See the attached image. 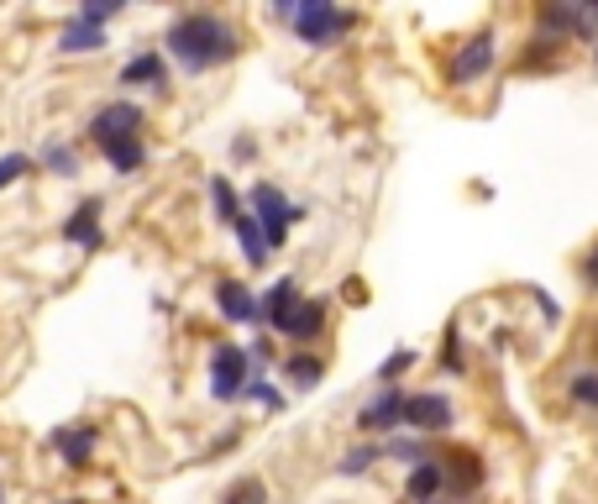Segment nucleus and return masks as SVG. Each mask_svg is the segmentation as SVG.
<instances>
[{"label":"nucleus","mask_w":598,"mask_h":504,"mask_svg":"<svg viewBox=\"0 0 598 504\" xmlns=\"http://www.w3.org/2000/svg\"><path fill=\"white\" fill-rule=\"evenodd\" d=\"M63 242H74V247H100V200L74 206V216L63 221Z\"/></svg>","instance_id":"nucleus-13"},{"label":"nucleus","mask_w":598,"mask_h":504,"mask_svg":"<svg viewBox=\"0 0 598 504\" xmlns=\"http://www.w3.org/2000/svg\"><path fill=\"white\" fill-rule=\"evenodd\" d=\"M42 163H48V169H53L59 179H74V174H79V158H74V148H63V143H48V148H42Z\"/></svg>","instance_id":"nucleus-25"},{"label":"nucleus","mask_w":598,"mask_h":504,"mask_svg":"<svg viewBox=\"0 0 598 504\" xmlns=\"http://www.w3.org/2000/svg\"><path fill=\"white\" fill-rule=\"evenodd\" d=\"M215 310L232 321V327H258V295L237 284V279H221L215 284Z\"/></svg>","instance_id":"nucleus-10"},{"label":"nucleus","mask_w":598,"mask_h":504,"mask_svg":"<svg viewBox=\"0 0 598 504\" xmlns=\"http://www.w3.org/2000/svg\"><path fill=\"white\" fill-rule=\"evenodd\" d=\"M126 137H142V106L132 100H111L90 116V143L95 148H111V143H126Z\"/></svg>","instance_id":"nucleus-5"},{"label":"nucleus","mask_w":598,"mask_h":504,"mask_svg":"<svg viewBox=\"0 0 598 504\" xmlns=\"http://www.w3.org/2000/svg\"><path fill=\"white\" fill-rule=\"evenodd\" d=\"M163 48L174 53V63H179V69H189V74H205V69H221V63L237 59L241 37H237V27H232V22H221L215 11H189V16H179V22L169 27Z\"/></svg>","instance_id":"nucleus-1"},{"label":"nucleus","mask_w":598,"mask_h":504,"mask_svg":"<svg viewBox=\"0 0 598 504\" xmlns=\"http://www.w3.org/2000/svg\"><path fill=\"white\" fill-rule=\"evenodd\" d=\"M441 489H447V463H441V457H420L415 468H410V478H404L410 504H436Z\"/></svg>","instance_id":"nucleus-11"},{"label":"nucleus","mask_w":598,"mask_h":504,"mask_svg":"<svg viewBox=\"0 0 598 504\" xmlns=\"http://www.w3.org/2000/svg\"><path fill=\"white\" fill-rule=\"evenodd\" d=\"M247 206H252V221L263 226V237H269V247H284L289 242V226L295 221H304V206H295L278 184H252V195H247Z\"/></svg>","instance_id":"nucleus-2"},{"label":"nucleus","mask_w":598,"mask_h":504,"mask_svg":"<svg viewBox=\"0 0 598 504\" xmlns=\"http://www.w3.org/2000/svg\"><path fill=\"white\" fill-rule=\"evenodd\" d=\"M210 206H215V221H226V226H237L241 216H247V210H241V200H237V189H232V179H226V174H215V179H210Z\"/></svg>","instance_id":"nucleus-19"},{"label":"nucleus","mask_w":598,"mask_h":504,"mask_svg":"<svg viewBox=\"0 0 598 504\" xmlns=\"http://www.w3.org/2000/svg\"><path fill=\"white\" fill-rule=\"evenodd\" d=\"M594 59H598V42H594Z\"/></svg>","instance_id":"nucleus-33"},{"label":"nucleus","mask_w":598,"mask_h":504,"mask_svg":"<svg viewBox=\"0 0 598 504\" xmlns=\"http://www.w3.org/2000/svg\"><path fill=\"white\" fill-rule=\"evenodd\" d=\"M232 158H252V137H237V143H232Z\"/></svg>","instance_id":"nucleus-32"},{"label":"nucleus","mask_w":598,"mask_h":504,"mask_svg":"<svg viewBox=\"0 0 598 504\" xmlns=\"http://www.w3.org/2000/svg\"><path fill=\"white\" fill-rule=\"evenodd\" d=\"M237 242H241V258H247L252 268H263L273 258V247H269V237H263V226L252 221V210L237 221Z\"/></svg>","instance_id":"nucleus-17"},{"label":"nucleus","mask_w":598,"mask_h":504,"mask_svg":"<svg viewBox=\"0 0 598 504\" xmlns=\"http://www.w3.org/2000/svg\"><path fill=\"white\" fill-rule=\"evenodd\" d=\"M404 399H410L404 389L384 384V389H378V394H373V399H367V405L358 410V426L367 431V437H378V431H384V442H389L394 426H404Z\"/></svg>","instance_id":"nucleus-7"},{"label":"nucleus","mask_w":598,"mask_h":504,"mask_svg":"<svg viewBox=\"0 0 598 504\" xmlns=\"http://www.w3.org/2000/svg\"><path fill=\"white\" fill-rule=\"evenodd\" d=\"M447 463H457V468H447V483H451V489H478V483H483L478 452H457V457H447Z\"/></svg>","instance_id":"nucleus-22"},{"label":"nucleus","mask_w":598,"mask_h":504,"mask_svg":"<svg viewBox=\"0 0 598 504\" xmlns=\"http://www.w3.org/2000/svg\"><path fill=\"white\" fill-rule=\"evenodd\" d=\"M241 399H258L263 410H284V394H278V389H273L263 373H252V384H247V394H241Z\"/></svg>","instance_id":"nucleus-27"},{"label":"nucleus","mask_w":598,"mask_h":504,"mask_svg":"<svg viewBox=\"0 0 598 504\" xmlns=\"http://www.w3.org/2000/svg\"><path fill=\"white\" fill-rule=\"evenodd\" d=\"M321 327H326V299H299L295 321H289V342H315L321 336Z\"/></svg>","instance_id":"nucleus-16"},{"label":"nucleus","mask_w":598,"mask_h":504,"mask_svg":"<svg viewBox=\"0 0 598 504\" xmlns=\"http://www.w3.org/2000/svg\"><path fill=\"white\" fill-rule=\"evenodd\" d=\"M384 457H404V463L415 468L425 452H420V442H410V437H394V442H384Z\"/></svg>","instance_id":"nucleus-30"},{"label":"nucleus","mask_w":598,"mask_h":504,"mask_svg":"<svg viewBox=\"0 0 598 504\" xmlns=\"http://www.w3.org/2000/svg\"><path fill=\"white\" fill-rule=\"evenodd\" d=\"M116 11H121V0H100V5H79L74 16H79V22H90V27H100V32H105V22H111Z\"/></svg>","instance_id":"nucleus-29"},{"label":"nucleus","mask_w":598,"mask_h":504,"mask_svg":"<svg viewBox=\"0 0 598 504\" xmlns=\"http://www.w3.org/2000/svg\"><path fill=\"white\" fill-rule=\"evenodd\" d=\"M299 279H273L269 290L258 295V327H273V331H289V321H295L299 310Z\"/></svg>","instance_id":"nucleus-9"},{"label":"nucleus","mask_w":598,"mask_h":504,"mask_svg":"<svg viewBox=\"0 0 598 504\" xmlns=\"http://www.w3.org/2000/svg\"><path fill=\"white\" fill-rule=\"evenodd\" d=\"M373 463H384V442H362V446H352V452H341L336 474H341V478H362Z\"/></svg>","instance_id":"nucleus-21"},{"label":"nucleus","mask_w":598,"mask_h":504,"mask_svg":"<svg viewBox=\"0 0 598 504\" xmlns=\"http://www.w3.org/2000/svg\"><path fill=\"white\" fill-rule=\"evenodd\" d=\"M252 373H263V368L252 362V353H241L237 342H221V347L210 353V394H215L221 405L241 399L247 384H252Z\"/></svg>","instance_id":"nucleus-3"},{"label":"nucleus","mask_w":598,"mask_h":504,"mask_svg":"<svg viewBox=\"0 0 598 504\" xmlns=\"http://www.w3.org/2000/svg\"><path fill=\"white\" fill-rule=\"evenodd\" d=\"M289 27H295L299 42H310V48H331L341 32L352 27V16H347V11H336V5H326V0H295Z\"/></svg>","instance_id":"nucleus-4"},{"label":"nucleus","mask_w":598,"mask_h":504,"mask_svg":"<svg viewBox=\"0 0 598 504\" xmlns=\"http://www.w3.org/2000/svg\"><path fill=\"white\" fill-rule=\"evenodd\" d=\"M221 504H269V483L258 474H247V478H237L226 494H221Z\"/></svg>","instance_id":"nucleus-23"},{"label":"nucleus","mask_w":598,"mask_h":504,"mask_svg":"<svg viewBox=\"0 0 598 504\" xmlns=\"http://www.w3.org/2000/svg\"><path fill=\"white\" fill-rule=\"evenodd\" d=\"M32 174V158L27 152H0V189H11L16 179Z\"/></svg>","instance_id":"nucleus-26"},{"label":"nucleus","mask_w":598,"mask_h":504,"mask_svg":"<svg viewBox=\"0 0 598 504\" xmlns=\"http://www.w3.org/2000/svg\"><path fill=\"white\" fill-rule=\"evenodd\" d=\"M121 85H152V89H163V85H169V69H163V59H158V53H137V59L121 63Z\"/></svg>","instance_id":"nucleus-15"},{"label":"nucleus","mask_w":598,"mask_h":504,"mask_svg":"<svg viewBox=\"0 0 598 504\" xmlns=\"http://www.w3.org/2000/svg\"><path fill=\"white\" fill-rule=\"evenodd\" d=\"M494 59H499V42H494V32H473V37L457 48V59H451L447 79H451V85H473V79H483V74L494 69Z\"/></svg>","instance_id":"nucleus-6"},{"label":"nucleus","mask_w":598,"mask_h":504,"mask_svg":"<svg viewBox=\"0 0 598 504\" xmlns=\"http://www.w3.org/2000/svg\"><path fill=\"white\" fill-rule=\"evenodd\" d=\"M105 152V163L116 169V174H137L142 163H148V148H142V137H126V143H111V148H100Z\"/></svg>","instance_id":"nucleus-20"},{"label":"nucleus","mask_w":598,"mask_h":504,"mask_svg":"<svg viewBox=\"0 0 598 504\" xmlns=\"http://www.w3.org/2000/svg\"><path fill=\"white\" fill-rule=\"evenodd\" d=\"M100 48H105V32L90 27V22H79V16L59 32V53H63V59H74V53H100Z\"/></svg>","instance_id":"nucleus-14"},{"label":"nucleus","mask_w":598,"mask_h":504,"mask_svg":"<svg viewBox=\"0 0 598 504\" xmlns=\"http://www.w3.org/2000/svg\"><path fill=\"white\" fill-rule=\"evenodd\" d=\"M48 442H53V452L63 457V468H90V452H95L90 426H59Z\"/></svg>","instance_id":"nucleus-12"},{"label":"nucleus","mask_w":598,"mask_h":504,"mask_svg":"<svg viewBox=\"0 0 598 504\" xmlns=\"http://www.w3.org/2000/svg\"><path fill=\"white\" fill-rule=\"evenodd\" d=\"M451 420H457V410H451L447 394H410L404 399V426L410 431H425V437H441V431H451Z\"/></svg>","instance_id":"nucleus-8"},{"label":"nucleus","mask_w":598,"mask_h":504,"mask_svg":"<svg viewBox=\"0 0 598 504\" xmlns=\"http://www.w3.org/2000/svg\"><path fill=\"white\" fill-rule=\"evenodd\" d=\"M572 405H583V410H598V368H583V373H572Z\"/></svg>","instance_id":"nucleus-24"},{"label":"nucleus","mask_w":598,"mask_h":504,"mask_svg":"<svg viewBox=\"0 0 598 504\" xmlns=\"http://www.w3.org/2000/svg\"><path fill=\"white\" fill-rule=\"evenodd\" d=\"M321 373H326V362L310 353H295L284 362V379H289V389H299V394H310V389L321 384Z\"/></svg>","instance_id":"nucleus-18"},{"label":"nucleus","mask_w":598,"mask_h":504,"mask_svg":"<svg viewBox=\"0 0 598 504\" xmlns=\"http://www.w3.org/2000/svg\"><path fill=\"white\" fill-rule=\"evenodd\" d=\"M415 362H420V353H415V347H399V353H394L389 362L378 368V384H394V379H399V373H410Z\"/></svg>","instance_id":"nucleus-28"},{"label":"nucleus","mask_w":598,"mask_h":504,"mask_svg":"<svg viewBox=\"0 0 598 504\" xmlns=\"http://www.w3.org/2000/svg\"><path fill=\"white\" fill-rule=\"evenodd\" d=\"M583 273H588V284L598 290V242H594V253H588V268H583Z\"/></svg>","instance_id":"nucleus-31"}]
</instances>
